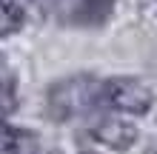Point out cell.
Segmentation results:
<instances>
[{
	"instance_id": "obj_1",
	"label": "cell",
	"mask_w": 157,
	"mask_h": 154,
	"mask_svg": "<svg viewBox=\"0 0 157 154\" xmlns=\"http://www.w3.org/2000/svg\"><path fill=\"white\" fill-rule=\"evenodd\" d=\"M46 108H49L52 120H60V123L100 111V77L75 74L66 80H57L46 94Z\"/></svg>"
},
{
	"instance_id": "obj_2",
	"label": "cell",
	"mask_w": 157,
	"mask_h": 154,
	"mask_svg": "<svg viewBox=\"0 0 157 154\" xmlns=\"http://www.w3.org/2000/svg\"><path fill=\"white\" fill-rule=\"evenodd\" d=\"M151 106H154V92H151V86L146 80L126 77V74L100 80V108L140 117Z\"/></svg>"
},
{
	"instance_id": "obj_8",
	"label": "cell",
	"mask_w": 157,
	"mask_h": 154,
	"mask_svg": "<svg viewBox=\"0 0 157 154\" xmlns=\"http://www.w3.org/2000/svg\"><path fill=\"white\" fill-rule=\"evenodd\" d=\"M86 154H89V151H86Z\"/></svg>"
},
{
	"instance_id": "obj_4",
	"label": "cell",
	"mask_w": 157,
	"mask_h": 154,
	"mask_svg": "<svg viewBox=\"0 0 157 154\" xmlns=\"http://www.w3.org/2000/svg\"><path fill=\"white\" fill-rule=\"evenodd\" d=\"M17 108V80L14 71L0 57V120H9Z\"/></svg>"
},
{
	"instance_id": "obj_7",
	"label": "cell",
	"mask_w": 157,
	"mask_h": 154,
	"mask_svg": "<svg viewBox=\"0 0 157 154\" xmlns=\"http://www.w3.org/2000/svg\"><path fill=\"white\" fill-rule=\"evenodd\" d=\"M112 6H114V0H83L80 17H83V20H89V23H100V20H106V17H109Z\"/></svg>"
},
{
	"instance_id": "obj_6",
	"label": "cell",
	"mask_w": 157,
	"mask_h": 154,
	"mask_svg": "<svg viewBox=\"0 0 157 154\" xmlns=\"http://www.w3.org/2000/svg\"><path fill=\"white\" fill-rule=\"evenodd\" d=\"M23 140H26L23 131H17L6 120H0V154H23Z\"/></svg>"
},
{
	"instance_id": "obj_3",
	"label": "cell",
	"mask_w": 157,
	"mask_h": 154,
	"mask_svg": "<svg viewBox=\"0 0 157 154\" xmlns=\"http://www.w3.org/2000/svg\"><path fill=\"white\" fill-rule=\"evenodd\" d=\"M91 137L114 151H126L137 143V129L123 117H103L100 123L91 126Z\"/></svg>"
},
{
	"instance_id": "obj_5",
	"label": "cell",
	"mask_w": 157,
	"mask_h": 154,
	"mask_svg": "<svg viewBox=\"0 0 157 154\" xmlns=\"http://www.w3.org/2000/svg\"><path fill=\"white\" fill-rule=\"evenodd\" d=\"M26 23V12L17 0H0V37L20 32Z\"/></svg>"
}]
</instances>
